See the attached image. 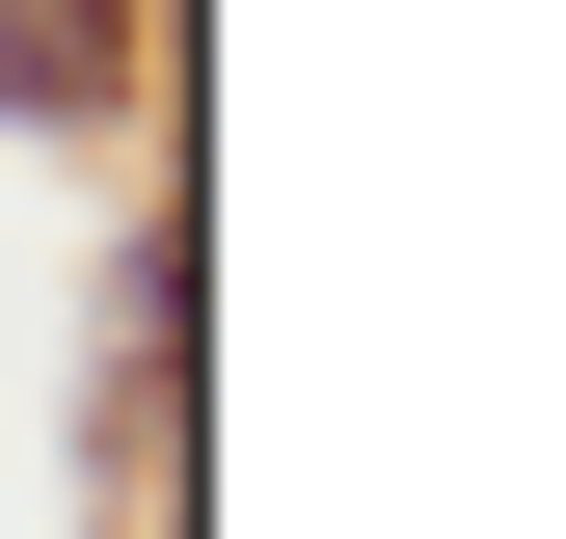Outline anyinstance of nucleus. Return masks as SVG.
<instances>
[{
	"instance_id": "1",
	"label": "nucleus",
	"mask_w": 566,
	"mask_h": 539,
	"mask_svg": "<svg viewBox=\"0 0 566 539\" xmlns=\"http://www.w3.org/2000/svg\"><path fill=\"white\" fill-rule=\"evenodd\" d=\"M135 82V0H0V108H28V135H82Z\"/></svg>"
}]
</instances>
